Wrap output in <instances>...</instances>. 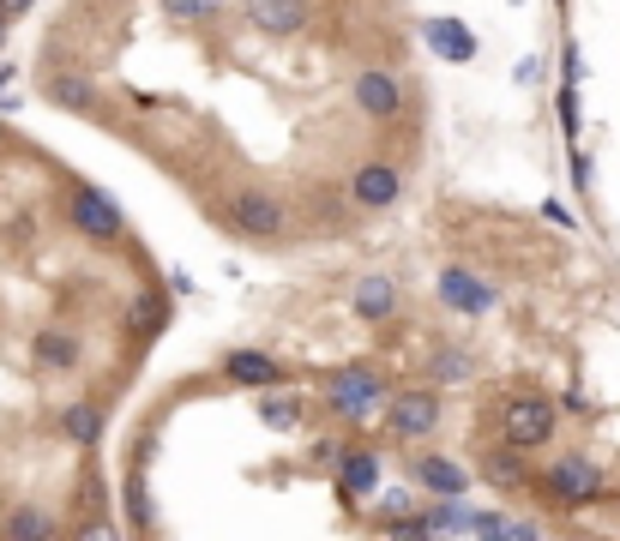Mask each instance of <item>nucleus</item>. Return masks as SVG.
<instances>
[{
    "instance_id": "26",
    "label": "nucleus",
    "mask_w": 620,
    "mask_h": 541,
    "mask_svg": "<svg viewBox=\"0 0 620 541\" xmlns=\"http://www.w3.org/2000/svg\"><path fill=\"white\" fill-rule=\"evenodd\" d=\"M543 217H548V223H560V229H572V211L560 205V199H548V205H543Z\"/></svg>"
},
{
    "instance_id": "1",
    "label": "nucleus",
    "mask_w": 620,
    "mask_h": 541,
    "mask_svg": "<svg viewBox=\"0 0 620 541\" xmlns=\"http://www.w3.org/2000/svg\"><path fill=\"white\" fill-rule=\"evenodd\" d=\"M230 229L247 235V241H284L289 235V205L265 187H241L230 199Z\"/></svg>"
},
{
    "instance_id": "6",
    "label": "nucleus",
    "mask_w": 620,
    "mask_h": 541,
    "mask_svg": "<svg viewBox=\"0 0 620 541\" xmlns=\"http://www.w3.org/2000/svg\"><path fill=\"white\" fill-rule=\"evenodd\" d=\"M386 427L392 439H427L439 427V391H398L386 403Z\"/></svg>"
},
{
    "instance_id": "16",
    "label": "nucleus",
    "mask_w": 620,
    "mask_h": 541,
    "mask_svg": "<svg viewBox=\"0 0 620 541\" xmlns=\"http://www.w3.org/2000/svg\"><path fill=\"white\" fill-rule=\"evenodd\" d=\"M30 367H37V374H73L78 367V337L73 331H37V343H30Z\"/></svg>"
},
{
    "instance_id": "24",
    "label": "nucleus",
    "mask_w": 620,
    "mask_h": 541,
    "mask_svg": "<svg viewBox=\"0 0 620 541\" xmlns=\"http://www.w3.org/2000/svg\"><path fill=\"white\" fill-rule=\"evenodd\" d=\"M133 331H157V301H133Z\"/></svg>"
},
{
    "instance_id": "22",
    "label": "nucleus",
    "mask_w": 620,
    "mask_h": 541,
    "mask_svg": "<svg viewBox=\"0 0 620 541\" xmlns=\"http://www.w3.org/2000/svg\"><path fill=\"white\" fill-rule=\"evenodd\" d=\"M7 536H13V541H37V536H54V524L42 512H13V517H7Z\"/></svg>"
},
{
    "instance_id": "21",
    "label": "nucleus",
    "mask_w": 620,
    "mask_h": 541,
    "mask_svg": "<svg viewBox=\"0 0 620 541\" xmlns=\"http://www.w3.org/2000/svg\"><path fill=\"white\" fill-rule=\"evenodd\" d=\"M223 0H163V13L175 18V25H199V18H218Z\"/></svg>"
},
{
    "instance_id": "12",
    "label": "nucleus",
    "mask_w": 620,
    "mask_h": 541,
    "mask_svg": "<svg viewBox=\"0 0 620 541\" xmlns=\"http://www.w3.org/2000/svg\"><path fill=\"white\" fill-rule=\"evenodd\" d=\"M422 42H427V49H434L446 66L476 61V30H470L464 18H427V25H422Z\"/></svg>"
},
{
    "instance_id": "15",
    "label": "nucleus",
    "mask_w": 620,
    "mask_h": 541,
    "mask_svg": "<svg viewBox=\"0 0 620 541\" xmlns=\"http://www.w3.org/2000/svg\"><path fill=\"white\" fill-rule=\"evenodd\" d=\"M42 103L66 109V115H91V109H97V85L85 73H54V78H42Z\"/></svg>"
},
{
    "instance_id": "28",
    "label": "nucleus",
    "mask_w": 620,
    "mask_h": 541,
    "mask_svg": "<svg viewBox=\"0 0 620 541\" xmlns=\"http://www.w3.org/2000/svg\"><path fill=\"white\" fill-rule=\"evenodd\" d=\"M0 42H7V18H0Z\"/></svg>"
},
{
    "instance_id": "14",
    "label": "nucleus",
    "mask_w": 620,
    "mask_h": 541,
    "mask_svg": "<svg viewBox=\"0 0 620 541\" xmlns=\"http://www.w3.org/2000/svg\"><path fill=\"white\" fill-rule=\"evenodd\" d=\"M410 476L422 481L434 500H458V493H470V476H464V464H452V457H439V451H422L410 464Z\"/></svg>"
},
{
    "instance_id": "25",
    "label": "nucleus",
    "mask_w": 620,
    "mask_h": 541,
    "mask_svg": "<svg viewBox=\"0 0 620 541\" xmlns=\"http://www.w3.org/2000/svg\"><path fill=\"white\" fill-rule=\"evenodd\" d=\"M30 7H37V0H0V18H7V25H13V18H25Z\"/></svg>"
},
{
    "instance_id": "18",
    "label": "nucleus",
    "mask_w": 620,
    "mask_h": 541,
    "mask_svg": "<svg viewBox=\"0 0 620 541\" xmlns=\"http://www.w3.org/2000/svg\"><path fill=\"white\" fill-rule=\"evenodd\" d=\"M337 481H344L349 500H368L380 488V457L374 451H344V464H337Z\"/></svg>"
},
{
    "instance_id": "17",
    "label": "nucleus",
    "mask_w": 620,
    "mask_h": 541,
    "mask_svg": "<svg viewBox=\"0 0 620 541\" xmlns=\"http://www.w3.org/2000/svg\"><path fill=\"white\" fill-rule=\"evenodd\" d=\"M301 415H308V403H301V391H265V398H259V422L272 427V433H296L301 427Z\"/></svg>"
},
{
    "instance_id": "13",
    "label": "nucleus",
    "mask_w": 620,
    "mask_h": 541,
    "mask_svg": "<svg viewBox=\"0 0 620 541\" xmlns=\"http://www.w3.org/2000/svg\"><path fill=\"white\" fill-rule=\"evenodd\" d=\"M439 301H446L452 313H488V307H494V289L482 284L476 270L446 265V270H439Z\"/></svg>"
},
{
    "instance_id": "2",
    "label": "nucleus",
    "mask_w": 620,
    "mask_h": 541,
    "mask_svg": "<svg viewBox=\"0 0 620 541\" xmlns=\"http://www.w3.org/2000/svg\"><path fill=\"white\" fill-rule=\"evenodd\" d=\"M555 403L548 398H506L500 403V439L506 445H518V451H536V445H548V439H555Z\"/></svg>"
},
{
    "instance_id": "20",
    "label": "nucleus",
    "mask_w": 620,
    "mask_h": 541,
    "mask_svg": "<svg viewBox=\"0 0 620 541\" xmlns=\"http://www.w3.org/2000/svg\"><path fill=\"white\" fill-rule=\"evenodd\" d=\"M482 476L494 481V488H506V493H518L530 481V469L518 464V445H506V451H488V457H482Z\"/></svg>"
},
{
    "instance_id": "3",
    "label": "nucleus",
    "mask_w": 620,
    "mask_h": 541,
    "mask_svg": "<svg viewBox=\"0 0 620 541\" xmlns=\"http://www.w3.org/2000/svg\"><path fill=\"white\" fill-rule=\"evenodd\" d=\"M66 217H73V229L85 235V241H121L127 235V217H121V205L103 193V187H73V205H66Z\"/></svg>"
},
{
    "instance_id": "9",
    "label": "nucleus",
    "mask_w": 620,
    "mask_h": 541,
    "mask_svg": "<svg viewBox=\"0 0 620 541\" xmlns=\"http://www.w3.org/2000/svg\"><path fill=\"white\" fill-rule=\"evenodd\" d=\"M223 379L247 386V391H272V386H284V361H272L265 349H230L223 355Z\"/></svg>"
},
{
    "instance_id": "4",
    "label": "nucleus",
    "mask_w": 620,
    "mask_h": 541,
    "mask_svg": "<svg viewBox=\"0 0 620 541\" xmlns=\"http://www.w3.org/2000/svg\"><path fill=\"white\" fill-rule=\"evenodd\" d=\"M325 403H332L337 415H349V422H362V415H374L380 403H386V386H380L368 367H344V374L325 379Z\"/></svg>"
},
{
    "instance_id": "7",
    "label": "nucleus",
    "mask_w": 620,
    "mask_h": 541,
    "mask_svg": "<svg viewBox=\"0 0 620 541\" xmlns=\"http://www.w3.org/2000/svg\"><path fill=\"white\" fill-rule=\"evenodd\" d=\"M349 193H356V205L362 211H392L404 199V168L398 163H362L356 175H349Z\"/></svg>"
},
{
    "instance_id": "10",
    "label": "nucleus",
    "mask_w": 620,
    "mask_h": 541,
    "mask_svg": "<svg viewBox=\"0 0 620 541\" xmlns=\"http://www.w3.org/2000/svg\"><path fill=\"white\" fill-rule=\"evenodd\" d=\"M241 13L253 30H265V37H296V30H308V0H241Z\"/></svg>"
},
{
    "instance_id": "11",
    "label": "nucleus",
    "mask_w": 620,
    "mask_h": 541,
    "mask_svg": "<svg viewBox=\"0 0 620 541\" xmlns=\"http://www.w3.org/2000/svg\"><path fill=\"white\" fill-rule=\"evenodd\" d=\"M349 307H356V319H368V325L392 319V313H398V284H392V270H368V277H356Z\"/></svg>"
},
{
    "instance_id": "5",
    "label": "nucleus",
    "mask_w": 620,
    "mask_h": 541,
    "mask_svg": "<svg viewBox=\"0 0 620 541\" xmlns=\"http://www.w3.org/2000/svg\"><path fill=\"white\" fill-rule=\"evenodd\" d=\"M349 90H356V109H362L368 121H398L404 103H410V97H404V78L392 73V66H362Z\"/></svg>"
},
{
    "instance_id": "23",
    "label": "nucleus",
    "mask_w": 620,
    "mask_h": 541,
    "mask_svg": "<svg viewBox=\"0 0 620 541\" xmlns=\"http://www.w3.org/2000/svg\"><path fill=\"white\" fill-rule=\"evenodd\" d=\"M464 374H470V355H464V349H439V355H434V379H439V386H458Z\"/></svg>"
},
{
    "instance_id": "19",
    "label": "nucleus",
    "mask_w": 620,
    "mask_h": 541,
    "mask_svg": "<svg viewBox=\"0 0 620 541\" xmlns=\"http://www.w3.org/2000/svg\"><path fill=\"white\" fill-rule=\"evenodd\" d=\"M61 433L73 439V445H97V439H103V410H97V403H73V410H61Z\"/></svg>"
},
{
    "instance_id": "8",
    "label": "nucleus",
    "mask_w": 620,
    "mask_h": 541,
    "mask_svg": "<svg viewBox=\"0 0 620 541\" xmlns=\"http://www.w3.org/2000/svg\"><path fill=\"white\" fill-rule=\"evenodd\" d=\"M548 493L567 505H591V500H603V469L591 457H555L548 464Z\"/></svg>"
},
{
    "instance_id": "27",
    "label": "nucleus",
    "mask_w": 620,
    "mask_h": 541,
    "mask_svg": "<svg viewBox=\"0 0 620 541\" xmlns=\"http://www.w3.org/2000/svg\"><path fill=\"white\" fill-rule=\"evenodd\" d=\"M7 85H13V66H0V97H7Z\"/></svg>"
},
{
    "instance_id": "29",
    "label": "nucleus",
    "mask_w": 620,
    "mask_h": 541,
    "mask_svg": "<svg viewBox=\"0 0 620 541\" xmlns=\"http://www.w3.org/2000/svg\"><path fill=\"white\" fill-rule=\"evenodd\" d=\"M512 7H518V0H512Z\"/></svg>"
}]
</instances>
